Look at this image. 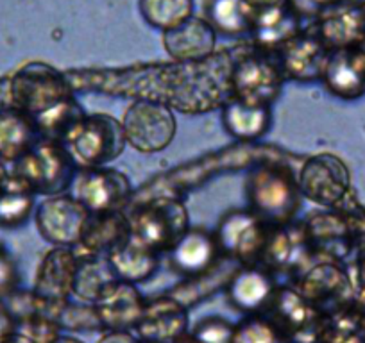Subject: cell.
<instances>
[{"instance_id":"obj_15","label":"cell","mask_w":365,"mask_h":343,"mask_svg":"<svg viewBox=\"0 0 365 343\" xmlns=\"http://www.w3.org/2000/svg\"><path fill=\"white\" fill-rule=\"evenodd\" d=\"M138 324L145 343H175L187 327V315L175 299H160L142 311Z\"/></svg>"},{"instance_id":"obj_7","label":"cell","mask_w":365,"mask_h":343,"mask_svg":"<svg viewBox=\"0 0 365 343\" xmlns=\"http://www.w3.org/2000/svg\"><path fill=\"white\" fill-rule=\"evenodd\" d=\"M304 299L324 317L346 311L354 304V288L347 268L335 261H324L304 278Z\"/></svg>"},{"instance_id":"obj_16","label":"cell","mask_w":365,"mask_h":343,"mask_svg":"<svg viewBox=\"0 0 365 343\" xmlns=\"http://www.w3.org/2000/svg\"><path fill=\"white\" fill-rule=\"evenodd\" d=\"M165 51L175 59L194 61V59H206L213 52L215 34L210 22L202 19L182 20L172 29L165 31Z\"/></svg>"},{"instance_id":"obj_12","label":"cell","mask_w":365,"mask_h":343,"mask_svg":"<svg viewBox=\"0 0 365 343\" xmlns=\"http://www.w3.org/2000/svg\"><path fill=\"white\" fill-rule=\"evenodd\" d=\"M231 79L238 100L262 106H267L270 99L276 97L282 84L279 70L265 59L255 56L240 59L231 72Z\"/></svg>"},{"instance_id":"obj_29","label":"cell","mask_w":365,"mask_h":343,"mask_svg":"<svg viewBox=\"0 0 365 343\" xmlns=\"http://www.w3.org/2000/svg\"><path fill=\"white\" fill-rule=\"evenodd\" d=\"M245 4L252 9V13H255L256 16L258 13L267 11V9L285 6V0H245Z\"/></svg>"},{"instance_id":"obj_9","label":"cell","mask_w":365,"mask_h":343,"mask_svg":"<svg viewBox=\"0 0 365 343\" xmlns=\"http://www.w3.org/2000/svg\"><path fill=\"white\" fill-rule=\"evenodd\" d=\"M326 88L344 100H356L365 95V47L335 48L329 52L324 73Z\"/></svg>"},{"instance_id":"obj_8","label":"cell","mask_w":365,"mask_h":343,"mask_svg":"<svg viewBox=\"0 0 365 343\" xmlns=\"http://www.w3.org/2000/svg\"><path fill=\"white\" fill-rule=\"evenodd\" d=\"M88 218V209L79 201L52 197L38 208L36 223L45 240L58 245H70L79 243Z\"/></svg>"},{"instance_id":"obj_26","label":"cell","mask_w":365,"mask_h":343,"mask_svg":"<svg viewBox=\"0 0 365 343\" xmlns=\"http://www.w3.org/2000/svg\"><path fill=\"white\" fill-rule=\"evenodd\" d=\"M138 6L143 19L163 31L192 16V0H140Z\"/></svg>"},{"instance_id":"obj_33","label":"cell","mask_w":365,"mask_h":343,"mask_svg":"<svg viewBox=\"0 0 365 343\" xmlns=\"http://www.w3.org/2000/svg\"><path fill=\"white\" fill-rule=\"evenodd\" d=\"M6 179H8V177H4L2 174H0V188H2V184H4Z\"/></svg>"},{"instance_id":"obj_13","label":"cell","mask_w":365,"mask_h":343,"mask_svg":"<svg viewBox=\"0 0 365 343\" xmlns=\"http://www.w3.org/2000/svg\"><path fill=\"white\" fill-rule=\"evenodd\" d=\"M267 234L259 226V218L252 213L235 211L224 216L220 223L219 240L224 250L235 261H255L259 258Z\"/></svg>"},{"instance_id":"obj_22","label":"cell","mask_w":365,"mask_h":343,"mask_svg":"<svg viewBox=\"0 0 365 343\" xmlns=\"http://www.w3.org/2000/svg\"><path fill=\"white\" fill-rule=\"evenodd\" d=\"M76 265H73V255L66 250H54L48 254V260L45 261V267L41 270V288L43 295L58 299L65 297L73 288V279H76Z\"/></svg>"},{"instance_id":"obj_1","label":"cell","mask_w":365,"mask_h":343,"mask_svg":"<svg viewBox=\"0 0 365 343\" xmlns=\"http://www.w3.org/2000/svg\"><path fill=\"white\" fill-rule=\"evenodd\" d=\"M252 215L270 223H285L299 209V183L285 164L263 163L247 177Z\"/></svg>"},{"instance_id":"obj_18","label":"cell","mask_w":365,"mask_h":343,"mask_svg":"<svg viewBox=\"0 0 365 343\" xmlns=\"http://www.w3.org/2000/svg\"><path fill=\"white\" fill-rule=\"evenodd\" d=\"M222 122L227 132L240 139H255L267 131L270 124L269 106L233 99L224 106Z\"/></svg>"},{"instance_id":"obj_23","label":"cell","mask_w":365,"mask_h":343,"mask_svg":"<svg viewBox=\"0 0 365 343\" xmlns=\"http://www.w3.org/2000/svg\"><path fill=\"white\" fill-rule=\"evenodd\" d=\"M31 194L33 191L19 177L4 181L0 188V226H20L29 216L31 208H33Z\"/></svg>"},{"instance_id":"obj_2","label":"cell","mask_w":365,"mask_h":343,"mask_svg":"<svg viewBox=\"0 0 365 343\" xmlns=\"http://www.w3.org/2000/svg\"><path fill=\"white\" fill-rule=\"evenodd\" d=\"M15 177L31 191L58 194L70 184L73 177V157L68 150L54 142L34 143L19 161Z\"/></svg>"},{"instance_id":"obj_19","label":"cell","mask_w":365,"mask_h":343,"mask_svg":"<svg viewBox=\"0 0 365 343\" xmlns=\"http://www.w3.org/2000/svg\"><path fill=\"white\" fill-rule=\"evenodd\" d=\"M272 295L269 275L259 270H238L230 283L231 302L242 311H258L267 307Z\"/></svg>"},{"instance_id":"obj_27","label":"cell","mask_w":365,"mask_h":343,"mask_svg":"<svg viewBox=\"0 0 365 343\" xmlns=\"http://www.w3.org/2000/svg\"><path fill=\"white\" fill-rule=\"evenodd\" d=\"M285 336L269 318L251 317L233 331L231 343H283Z\"/></svg>"},{"instance_id":"obj_11","label":"cell","mask_w":365,"mask_h":343,"mask_svg":"<svg viewBox=\"0 0 365 343\" xmlns=\"http://www.w3.org/2000/svg\"><path fill=\"white\" fill-rule=\"evenodd\" d=\"M317 34L331 51L358 47L365 43V6L364 2H340L324 11L319 22Z\"/></svg>"},{"instance_id":"obj_20","label":"cell","mask_w":365,"mask_h":343,"mask_svg":"<svg viewBox=\"0 0 365 343\" xmlns=\"http://www.w3.org/2000/svg\"><path fill=\"white\" fill-rule=\"evenodd\" d=\"M33 145V122L16 111H0V159L19 161Z\"/></svg>"},{"instance_id":"obj_17","label":"cell","mask_w":365,"mask_h":343,"mask_svg":"<svg viewBox=\"0 0 365 343\" xmlns=\"http://www.w3.org/2000/svg\"><path fill=\"white\" fill-rule=\"evenodd\" d=\"M215 243L205 231H187L172 247V261L185 274L199 275L212 268Z\"/></svg>"},{"instance_id":"obj_24","label":"cell","mask_w":365,"mask_h":343,"mask_svg":"<svg viewBox=\"0 0 365 343\" xmlns=\"http://www.w3.org/2000/svg\"><path fill=\"white\" fill-rule=\"evenodd\" d=\"M315 343H365V325L354 306L326 317Z\"/></svg>"},{"instance_id":"obj_28","label":"cell","mask_w":365,"mask_h":343,"mask_svg":"<svg viewBox=\"0 0 365 343\" xmlns=\"http://www.w3.org/2000/svg\"><path fill=\"white\" fill-rule=\"evenodd\" d=\"M15 265L6 252L0 250V297L6 295L15 285Z\"/></svg>"},{"instance_id":"obj_3","label":"cell","mask_w":365,"mask_h":343,"mask_svg":"<svg viewBox=\"0 0 365 343\" xmlns=\"http://www.w3.org/2000/svg\"><path fill=\"white\" fill-rule=\"evenodd\" d=\"M304 197L324 208H340L351 199V174L347 164L333 154H319L304 163L299 176Z\"/></svg>"},{"instance_id":"obj_6","label":"cell","mask_w":365,"mask_h":343,"mask_svg":"<svg viewBox=\"0 0 365 343\" xmlns=\"http://www.w3.org/2000/svg\"><path fill=\"white\" fill-rule=\"evenodd\" d=\"M187 223V209L181 202L161 199L138 213L131 234L153 250L172 248L188 231Z\"/></svg>"},{"instance_id":"obj_32","label":"cell","mask_w":365,"mask_h":343,"mask_svg":"<svg viewBox=\"0 0 365 343\" xmlns=\"http://www.w3.org/2000/svg\"><path fill=\"white\" fill-rule=\"evenodd\" d=\"M308 2H312V4L315 6H322V8H331V6H336L340 4V2H344V0H308Z\"/></svg>"},{"instance_id":"obj_25","label":"cell","mask_w":365,"mask_h":343,"mask_svg":"<svg viewBox=\"0 0 365 343\" xmlns=\"http://www.w3.org/2000/svg\"><path fill=\"white\" fill-rule=\"evenodd\" d=\"M210 23L224 33H244L255 22V13L245 0H212L210 2Z\"/></svg>"},{"instance_id":"obj_30","label":"cell","mask_w":365,"mask_h":343,"mask_svg":"<svg viewBox=\"0 0 365 343\" xmlns=\"http://www.w3.org/2000/svg\"><path fill=\"white\" fill-rule=\"evenodd\" d=\"M354 310H356L358 317H360L361 324L365 325V290L354 293Z\"/></svg>"},{"instance_id":"obj_14","label":"cell","mask_w":365,"mask_h":343,"mask_svg":"<svg viewBox=\"0 0 365 343\" xmlns=\"http://www.w3.org/2000/svg\"><path fill=\"white\" fill-rule=\"evenodd\" d=\"M331 48L317 33L294 38L283 45L282 72L294 79L310 80L322 77Z\"/></svg>"},{"instance_id":"obj_31","label":"cell","mask_w":365,"mask_h":343,"mask_svg":"<svg viewBox=\"0 0 365 343\" xmlns=\"http://www.w3.org/2000/svg\"><path fill=\"white\" fill-rule=\"evenodd\" d=\"M9 332V320L4 311H0V343H4L6 336Z\"/></svg>"},{"instance_id":"obj_4","label":"cell","mask_w":365,"mask_h":343,"mask_svg":"<svg viewBox=\"0 0 365 343\" xmlns=\"http://www.w3.org/2000/svg\"><path fill=\"white\" fill-rule=\"evenodd\" d=\"M125 142L142 152H158L170 145L175 134V118L160 100H136L124 117Z\"/></svg>"},{"instance_id":"obj_10","label":"cell","mask_w":365,"mask_h":343,"mask_svg":"<svg viewBox=\"0 0 365 343\" xmlns=\"http://www.w3.org/2000/svg\"><path fill=\"white\" fill-rule=\"evenodd\" d=\"M129 195V183L117 170L86 168L77 181V201L97 213H113Z\"/></svg>"},{"instance_id":"obj_5","label":"cell","mask_w":365,"mask_h":343,"mask_svg":"<svg viewBox=\"0 0 365 343\" xmlns=\"http://www.w3.org/2000/svg\"><path fill=\"white\" fill-rule=\"evenodd\" d=\"M70 156L86 167H99L115 159L125 145L122 125L106 115L84 117L70 139Z\"/></svg>"},{"instance_id":"obj_21","label":"cell","mask_w":365,"mask_h":343,"mask_svg":"<svg viewBox=\"0 0 365 343\" xmlns=\"http://www.w3.org/2000/svg\"><path fill=\"white\" fill-rule=\"evenodd\" d=\"M110 265L122 278L129 281H142L156 268V255L153 248L133 236L115 248Z\"/></svg>"}]
</instances>
